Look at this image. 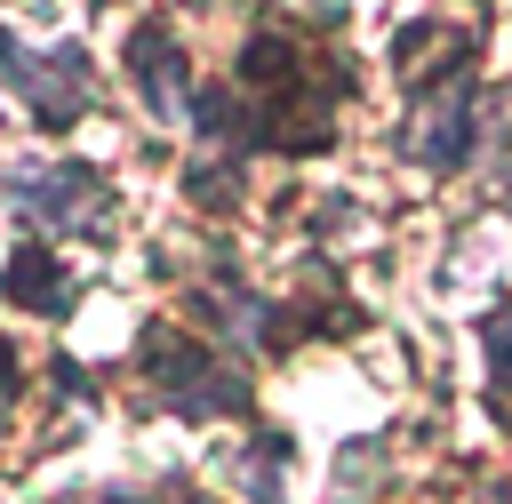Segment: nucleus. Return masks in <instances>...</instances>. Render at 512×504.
Listing matches in <instances>:
<instances>
[{
    "mask_svg": "<svg viewBox=\"0 0 512 504\" xmlns=\"http://www.w3.org/2000/svg\"><path fill=\"white\" fill-rule=\"evenodd\" d=\"M8 392H16V344L0 336V400H8Z\"/></svg>",
    "mask_w": 512,
    "mask_h": 504,
    "instance_id": "nucleus-8",
    "label": "nucleus"
},
{
    "mask_svg": "<svg viewBox=\"0 0 512 504\" xmlns=\"http://www.w3.org/2000/svg\"><path fill=\"white\" fill-rule=\"evenodd\" d=\"M144 360H152V376L176 392V400H192V408H240V384H208L216 368L200 360V352H184L168 328H152V344H144Z\"/></svg>",
    "mask_w": 512,
    "mask_h": 504,
    "instance_id": "nucleus-5",
    "label": "nucleus"
},
{
    "mask_svg": "<svg viewBox=\"0 0 512 504\" xmlns=\"http://www.w3.org/2000/svg\"><path fill=\"white\" fill-rule=\"evenodd\" d=\"M8 80L32 96V112H40L48 128H64V120L88 104V64H80V48H48V64H24V56H16Z\"/></svg>",
    "mask_w": 512,
    "mask_h": 504,
    "instance_id": "nucleus-2",
    "label": "nucleus"
},
{
    "mask_svg": "<svg viewBox=\"0 0 512 504\" xmlns=\"http://www.w3.org/2000/svg\"><path fill=\"white\" fill-rule=\"evenodd\" d=\"M504 192H512V176H504Z\"/></svg>",
    "mask_w": 512,
    "mask_h": 504,
    "instance_id": "nucleus-9",
    "label": "nucleus"
},
{
    "mask_svg": "<svg viewBox=\"0 0 512 504\" xmlns=\"http://www.w3.org/2000/svg\"><path fill=\"white\" fill-rule=\"evenodd\" d=\"M0 288L24 304V312H64V272H56V248H16Z\"/></svg>",
    "mask_w": 512,
    "mask_h": 504,
    "instance_id": "nucleus-6",
    "label": "nucleus"
},
{
    "mask_svg": "<svg viewBox=\"0 0 512 504\" xmlns=\"http://www.w3.org/2000/svg\"><path fill=\"white\" fill-rule=\"evenodd\" d=\"M408 152L424 168H456L472 152V80H448L416 104V128H408Z\"/></svg>",
    "mask_w": 512,
    "mask_h": 504,
    "instance_id": "nucleus-1",
    "label": "nucleus"
},
{
    "mask_svg": "<svg viewBox=\"0 0 512 504\" xmlns=\"http://www.w3.org/2000/svg\"><path fill=\"white\" fill-rule=\"evenodd\" d=\"M480 344H488V368H496V384H512V312H496V320L480 328Z\"/></svg>",
    "mask_w": 512,
    "mask_h": 504,
    "instance_id": "nucleus-7",
    "label": "nucleus"
},
{
    "mask_svg": "<svg viewBox=\"0 0 512 504\" xmlns=\"http://www.w3.org/2000/svg\"><path fill=\"white\" fill-rule=\"evenodd\" d=\"M8 192H16L24 208H40L48 224H80V216L104 208V184H96L88 168H24Z\"/></svg>",
    "mask_w": 512,
    "mask_h": 504,
    "instance_id": "nucleus-4",
    "label": "nucleus"
},
{
    "mask_svg": "<svg viewBox=\"0 0 512 504\" xmlns=\"http://www.w3.org/2000/svg\"><path fill=\"white\" fill-rule=\"evenodd\" d=\"M128 72L144 80V96H152V112H184L192 104V72H184V56H176V32L168 24H144L136 40H128Z\"/></svg>",
    "mask_w": 512,
    "mask_h": 504,
    "instance_id": "nucleus-3",
    "label": "nucleus"
}]
</instances>
